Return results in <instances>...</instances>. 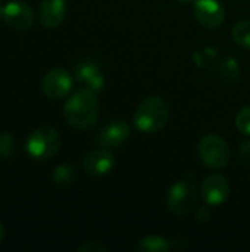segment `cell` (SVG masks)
I'll list each match as a JSON object with an SVG mask.
<instances>
[{
    "mask_svg": "<svg viewBox=\"0 0 250 252\" xmlns=\"http://www.w3.org/2000/svg\"><path fill=\"white\" fill-rule=\"evenodd\" d=\"M100 103L96 92L83 87L75 90L63 106L66 123L75 130H90L99 120Z\"/></svg>",
    "mask_w": 250,
    "mask_h": 252,
    "instance_id": "6da1fadb",
    "label": "cell"
},
{
    "mask_svg": "<svg viewBox=\"0 0 250 252\" xmlns=\"http://www.w3.org/2000/svg\"><path fill=\"white\" fill-rule=\"evenodd\" d=\"M169 120V105L161 96L146 97L133 114L134 127L146 134L161 131Z\"/></svg>",
    "mask_w": 250,
    "mask_h": 252,
    "instance_id": "7a4b0ae2",
    "label": "cell"
},
{
    "mask_svg": "<svg viewBox=\"0 0 250 252\" xmlns=\"http://www.w3.org/2000/svg\"><path fill=\"white\" fill-rule=\"evenodd\" d=\"M62 148L60 133L52 126H41L29 133L25 142L27 155L35 161H49Z\"/></svg>",
    "mask_w": 250,
    "mask_h": 252,
    "instance_id": "3957f363",
    "label": "cell"
},
{
    "mask_svg": "<svg viewBox=\"0 0 250 252\" xmlns=\"http://www.w3.org/2000/svg\"><path fill=\"white\" fill-rule=\"evenodd\" d=\"M197 154L200 161L214 170H221L230 162V146L218 134H206L197 145Z\"/></svg>",
    "mask_w": 250,
    "mask_h": 252,
    "instance_id": "277c9868",
    "label": "cell"
},
{
    "mask_svg": "<svg viewBox=\"0 0 250 252\" xmlns=\"http://www.w3.org/2000/svg\"><path fill=\"white\" fill-rule=\"evenodd\" d=\"M165 202L168 210L175 216H187L196 207L197 190L192 182L180 180L169 188Z\"/></svg>",
    "mask_w": 250,
    "mask_h": 252,
    "instance_id": "5b68a950",
    "label": "cell"
},
{
    "mask_svg": "<svg viewBox=\"0 0 250 252\" xmlns=\"http://www.w3.org/2000/svg\"><path fill=\"white\" fill-rule=\"evenodd\" d=\"M72 75L63 68H53L43 75L41 92L46 97L52 100H59L66 97L72 90Z\"/></svg>",
    "mask_w": 250,
    "mask_h": 252,
    "instance_id": "8992f818",
    "label": "cell"
},
{
    "mask_svg": "<svg viewBox=\"0 0 250 252\" xmlns=\"http://www.w3.org/2000/svg\"><path fill=\"white\" fill-rule=\"evenodd\" d=\"M3 21L16 31H27L35 22L32 7L24 0H12L3 6Z\"/></svg>",
    "mask_w": 250,
    "mask_h": 252,
    "instance_id": "52a82bcc",
    "label": "cell"
},
{
    "mask_svg": "<svg viewBox=\"0 0 250 252\" xmlns=\"http://www.w3.org/2000/svg\"><path fill=\"white\" fill-rule=\"evenodd\" d=\"M131 134L130 124L124 120H113L105 124L96 134L94 140L100 148L116 149L122 146Z\"/></svg>",
    "mask_w": 250,
    "mask_h": 252,
    "instance_id": "ba28073f",
    "label": "cell"
},
{
    "mask_svg": "<svg viewBox=\"0 0 250 252\" xmlns=\"http://www.w3.org/2000/svg\"><path fill=\"white\" fill-rule=\"evenodd\" d=\"M193 12L197 22L208 30H217L225 21V10L218 0H196Z\"/></svg>",
    "mask_w": 250,
    "mask_h": 252,
    "instance_id": "9c48e42d",
    "label": "cell"
},
{
    "mask_svg": "<svg viewBox=\"0 0 250 252\" xmlns=\"http://www.w3.org/2000/svg\"><path fill=\"white\" fill-rule=\"evenodd\" d=\"M74 75L80 83H83L87 89H90L96 93L103 90V87L106 84V78H105V74H103L100 65L94 59H90V58L81 59L80 62L75 63Z\"/></svg>",
    "mask_w": 250,
    "mask_h": 252,
    "instance_id": "30bf717a",
    "label": "cell"
},
{
    "mask_svg": "<svg viewBox=\"0 0 250 252\" xmlns=\"http://www.w3.org/2000/svg\"><path fill=\"white\" fill-rule=\"evenodd\" d=\"M115 165H116V159H115L113 154L111 152V149L100 148V146L97 149L90 151L83 158L84 171L94 177L109 174L115 168Z\"/></svg>",
    "mask_w": 250,
    "mask_h": 252,
    "instance_id": "8fae6325",
    "label": "cell"
},
{
    "mask_svg": "<svg viewBox=\"0 0 250 252\" xmlns=\"http://www.w3.org/2000/svg\"><path fill=\"white\" fill-rule=\"evenodd\" d=\"M230 195V183L221 174H212L202 183V198L209 207L222 205Z\"/></svg>",
    "mask_w": 250,
    "mask_h": 252,
    "instance_id": "7c38bea8",
    "label": "cell"
},
{
    "mask_svg": "<svg viewBox=\"0 0 250 252\" xmlns=\"http://www.w3.org/2000/svg\"><path fill=\"white\" fill-rule=\"evenodd\" d=\"M66 16L65 0H41L38 6V21L47 30H55L62 25Z\"/></svg>",
    "mask_w": 250,
    "mask_h": 252,
    "instance_id": "4fadbf2b",
    "label": "cell"
},
{
    "mask_svg": "<svg viewBox=\"0 0 250 252\" xmlns=\"http://www.w3.org/2000/svg\"><path fill=\"white\" fill-rule=\"evenodd\" d=\"M174 241H169L159 235H150L139 241L136 245V251L139 252H168L174 250Z\"/></svg>",
    "mask_w": 250,
    "mask_h": 252,
    "instance_id": "5bb4252c",
    "label": "cell"
},
{
    "mask_svg": "<svg viewBox=\"0 0 250 252\" xmlns=\"http://www.w3.org/2000/svg\"><path fill=\"white\" fill-rule=\"evenodd\" d=\"M77 173L72 164H60L53 170L52 180L59 188H69L75 182Z\"/></svg>",
    "mask_w": 250,
    "mask_h": 252,
    "instance_id": "9a60e30c",
    "label": "cell"
},
{
    "mask_svg": "<svg viewBox=\"0 0 250 252\" xmlns=\"http://www.w3.org/2000/svg\"><path fill=\"white\" fill-rule=\"evenodd\" d=\"M220 72L222 75V78L230 83V84H236L240 80L242 75V69L239 65V61H236L234 58H225L221 63Z\"/></svg>",
    "mask_w": 250,
    "mask_h": 252,
    "instance_id": "2e32d148",
    "label": "cell"
},
{
    "mask_svg": "<svg viewBox=\"0 0 250 252\" xmlns=\"http://www.w3.org/2000/svg\"><path fill=\"white\" fill-rule=\"evenodd\" d=\"M18 143L12 133L0 131V158L1 159H12L16 155Z\"/></svg>",
    "mask_w": 250,
    "mask_h": 252,
    "instance_id": "e0dca14e",
    "label": "cell"
},
{
    "mask_svg": "<svg viewBox=\"0 0 250 252\" xmlns=\"http://www.w3.org/2000/svg\"><path fill=\"white\" fill-rule=\"evenodd\" d=\"M233 38L245 49H250V21H242L233 28Z\"/></svg>",
    "mask_w": 250,
    "mask_h": 252,
    "instance_id": "ac0fdd59",
    "label": "cell"
},
{
    "mask_svg": "<svg viewBox=\"0 0 250 252\" xmlns=\"http://www.w3.org/2000/svg\"><path fill=\"white\" fill-rule=\"evenodd\" d=\"M236 127L240 133L250 136V106H245L236 115Z\"/></svg>",
    "mask_w": 250,
    "mask_h": 252,
    "instance_id": "d6986e66",
    "label": "cell"
},
{
    "mask_svg": "<svg viewBox=\"0 0 250 252\" xmlns=\"http://www.w3.org/2000/svg\"><path fill=\"white\" fill-rule=\"evenodd\" d=\"M78 252H106L108 251V247H105L102 242L99 241H88V242H84L83 245H80L77 248Z\"/></svg>",
    "mask_w": 250,
    "mask_h": 252,
    "instance_id": "ffe728a7",
    "label": "cell"
},
{
    "mask_svg": "<svg viewBox=\"0 0 250 252\" xmlns=\"http://www.w3.org/2000/svg\"><path fill=\"white\" fill-rule=\"evenodd\" d=\"M239 157L243 162L250 165V140H245L239 146Z\"/></svg>",
    "mask_w": 250,
    "mask_h": 252,
    "instance_id": "44dd1931",
    "label": "cell"
},
{
    "mask_svg": "<svg viewBox=\"0 0 250 252\" xmlns=\"http://www.w3.org/2000/svg\"><path fill=\"white\" fill-rule=\"evenodd\" d=\"M196 217H197V221H202V223H206L209 219H211V210H209V205L208 207H202L197 210L196 213Z\"/></svg>",
    "mask_w": 250,
    "mask_h": 252,
    "instance_id": "7402d4cb",
    "label": "cell"
},
{
    "mask_svg": "<svg viewBox=\"0 0 250 252\" xmlns=\"http://www.w3.org/2000/svg\"><path fill=\"white\" fill-rule=\"evenodd\" d=\"M4 236H6V230H4L3 224L0 223V245H1V244H3V241H4Z\"/></svg>",
    "mask_w": 250,
    "mask_h": 252,
    "instance_id": "603a6c76",
    "label": "cell"
},
{
    "mask_svg": "<svg viewBox=\"0 0 250 252\" xmlns=\"http://www.w3.org/2000/svg\"><path fill=\"white\" fill-rule=\"evenodd\" d=\"M177 3H180V4H187V3H190L192 0H175Z\"/></svg>",
    "mask_w": 250,
    "mask_h": 252,
    "instance_id": "cb8c5ba5",
    "label": "cell"
},
{
    "mask_svg": "<svg viewBox=\"0 0 250 252\" xmlns=\"http://www.w3.org/2000/svg\"><path fill=\"white\" fill-rule=\"evenodd\" d=\"M0 19H3V6L0 4Z\"/></svg>",
    "mask_w": 250,
    "mask_h": 252,
    "instance_id": "d4e9b609",
    "label": "cell"
},
{
    "mask_svg": "<svg viewBox=\"0 0 250 252\" xmlns=\"http://www.w3.org/2000/svg\"><path fill=\"white\" fill-rule=\"evenodd\" d=\"M3 1H4V0H0V4H1V3H3Z\"/></svg>",
    "mask_w": 250,
    "mask_h": 252,
    "instance_id": "484cf974",
    "label": "cell"
}]
</instances>
